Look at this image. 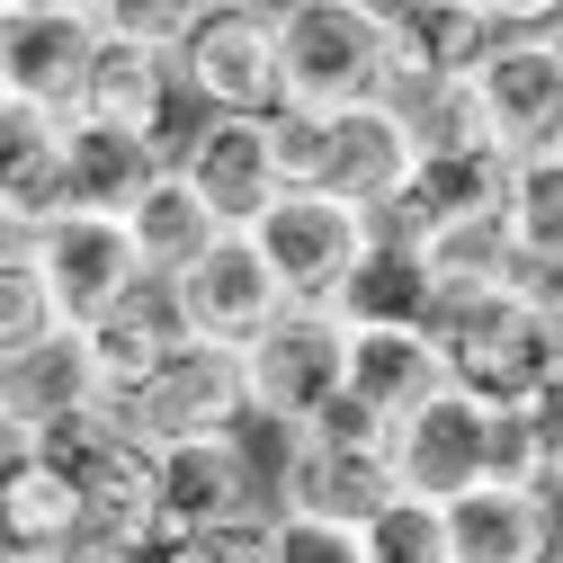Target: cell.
<instances>
[{"label": "cell", "mask_w": 563, "mask_h": 563, "mask_svg": "<svg viewBox=\"0 0 563 563\" xmlns=\"http://www.w3.org/2000/svg\"><path fill=\"white\" fill-rule=\"evenodd\" d=\"M394 474H402L411 501H439V510L465 501V492H483V483H528V492L545 483L519 402H483V394H456V385L439 402H420L394 430Z\"/></svg>", "instance_id": "6da1fadb"}, {"label": "cell", "mask_w": 563, "mask_h": 563, "mask_svg": "<svg viewBox=\"0 0 563 563\" xmlns=\"http://www.w3.org/2000/svg\"><path fill=\"white\" fill-rule=\"evenodd\" d=\"M439 349H448V385L483 402H528L563 367V313H545L528 287H474L439 305Z\"/></svg>", "instance_id": "7a4b0ae2"}, {"label": "cell", "mask_w": 563, "mask_h": 563, "mask_svg": "<svg viewBox=\"0 0 563 563\" xmlns=\"http://www.w3.org/2000/svg\"><path fill=\"white\" fill-rule=\"evenodd\" d=\"M277 63H287V108L349 117L394 90V19L349 10V0H287L277 10Z\"/></svg>", "instance_id": "3957f363"}, {"label": "cell", "mask_w": 563, "mask_h": 563, "mask_svg": "<svg viewBox=\"0 0 563 563\" xmlns=\"http://www.w3.org/2000/svg\"><path fill=\"white\" fill-rule=\"evenodd\" d=\"M170 54H179V81H188L197 117H277L287 108V63H277L268 0H206Z\"/></svg>", "instance_id": "277c9868"}, {"label": "cell", "mask_w": 563, "mask_h": 563, "mask_svg": "<svg viewBox=\"0 0 563 563\" xmlns=\"http://www.w3.org/2000/svg\"><path fill=\"white\" fill-rule=\"evenodd\" d=\"M81 411H108V367L81 322H54L27 349H0V465L36 456L45 430H63Z\"/></svg>", "instance_id": "5b68a950"}, {"label": "cell", "mask_w": 563, "mask_h": 563, "mask_svg": "<svg viewBox=\"0 0 563 563\" xmlns=\"http://www.w3.org/2000/svg\"><path fill=\"white\" fill-rule=\"evenodd\" d=\"M117 420H125L134 439H153V448L251 439V420H260V402H251V358L224 349V340H188L134 402H117Z\"/></svg>", "instance_id": "8992f818"}, {"label": "cell", "mask_w": 563, "mask_h": 563, "mask_svg": "<svg viewBox=\"0 0 563 563\" xmlns=\"http://www.w3.org/2000/svg\"><path fill=\"white\" fill-rule=\"evenodd\" d=\"M251 242L268 251V268L287 277L296 305H340L349 277L367 268V251H376L385 233H376L367 206H349V197H331V188H287V197L251 224Z\"/></svg>", "instance_id": "52a82bcc"}, {"label": "cell", "mask_w": 563, "mask_h": 563, "mask_svg": "<svg viewBox=\"0 0 563 563\" xmlns=\"http://www.w3.org/2000/svg\"><path fill=\"white\" fill-rule=\"evenodd\" d=\"M242 358H251L260 420H268V430H287V439H305L313 420L349 394V322L331 305H296L287 322H268Z\"/></svg>", "instance_id": "ba28073f"}, {"label": "cell", "mask_w": 563, "mask_h": 563, "mask_svg": "<svg viewBox=\"0 0 563 563\" xmlns=\"http://www.w3.org/2000/svg\"><path fill=\"white\" fill-rule=\"evenodd\" d=\"M268 492H277V519H322V528H376L394 501H402V474H394V448H349V439H287V456L268 465Z\"/></svg>", "instance_id": "9c48e42d"}, {"label": "cell", "mask_w": 563, "mask_h": 563, "mask_svg": "<svg viewBox=\"0 0 563 563\" xmlns=\"http://www.w3.org/2000/svg\"><path fill=\"white\" fill-rule=\"evenodd\" d=\"M277 519V492L251 439H188L162 448V537H242Z\"/></svg>", "instance_id": "30bf717a"}, {"label": "cell", "mask_w": 563, "mask_h": 563, "mask_svg": "<svg viewBox=\"0 0 563 563\" xmlns=\"http://www.w3.org/2000/svg\"><path fill=\"white\" fill-rule=\"evenodd\" d=\"M179 305H188V331L197 340H224V349H251L268 322H287L296 313V296H287V277L268 268V251L251 242V233H216L179 277Z\"/></svg>", "instance_id": "8fae6325"}, {"label": "cell", "mask_w": 563, "mask_h": 563, "mask_svg": "<svg viewBox=\"0 0 563 563\" xmlns=\"http://www.w3.org/2000/svg\"><path fill=\"white\" fill-rule=\"evenodd\" d=\"M188 188L216 206L224 233H251L277 197H287V162H277V117H197L179 144Z\"/></svg>", "instance_id": "7c38bea8"}, {"label": "cell", "mask_w": 563, "mask_h": 563, "mask_svg": "<svg viewBox=\"0 0 563 563\" xmlns=\"http://www.w3.org/2000/svg\"><path fill=\"white\" fill-rule=\"evenodd\" d=\"M108 27L99 19H45V10H0V108L36 117H81L90 63Z\"/></svg>", "instance_id": "4fadbf2b"}, {"label": "cell", "mask_w": 563, "mask_h": 563, "mask_svg": "<svg viewBox=\"0 0 563 563\" xmlns=\"http://www.w3.org/2000/svg\"><path fill=\"white\" fill-rule=\"evenodd\" d=\"M474 90H483V117H492V134H501L510 162L563 153V45H554V27L501 36L492 63L474 73Z\"/></svg>", "instance_id": "5bb4252c"}, {"label": "cell", "mask_w": 563, "mask_h": 563, "mask_svg": "<svg viewBox=\"0 0 563 563\" xmlns=\"http://www.w3.org/2000/svg\"><path fill=\"white\" fill-rule=\"evenodd\" d=\"M36 260H45V287H54V313L63 322H108L134 287H144V251H134V233L117 216H63L36 233Z\"/></svg>", "instance_id": "9a60e30c"}, {"label": "cell", "mask_w": 563, "mask_h": 563, "mask_svg": "<svg viewBox=\"0 0 563 563\" xmlns=\"http://www.w3.org/2000/svg\"><path fill=\"white\" fill-rule=\"evenodd\" d=\"M411 179H420V144H411V125L385 99L376 108H349V117H322V179L313 188L385 216V206H402Z\"/></svg>", "instance_id": "2e32d148"}, {"label": "cell", "mask_w": 563, "mask_h": 563, "mask_svg": "<svg viewBox=\"0 0 563 563\" xmlns=\"http://www.w3.org/2000/svg\"><path fill=\"white\" fill-rule=\"evenodd\" d=\"M563 554V510L554 483H483L448 501V563H554Z\"/></svg>", "instance_id": "e0dca14e"}, {"label": "cell", "mask_w": 563, "mask_h": 563, "mask_svg": "<svg viewBox=\"0 0 563 563\" xmlns=\"http://www.w3.org/2000/svg\"><path fill=\"white\" fill-rule=\"evenodd\" d=\"M63 153H73V216H134L179 162V144H153V134H125L99 117H63Z\"/></svg>", "instance_id": "ac0fdd59"}, {"label": "cell", "mask_w": 563, "mask_h": 563, "mask_svg": "<svg viewBox=\"0 0 563 563\" xmlns=\"http://www.w3.org/2000/svg\"><path fill=\"white\" fill-rule=\"evenodd\" d=\"M179 99H188V81H179V54H170V45H144V36H117V27H108V45H99V63H90V90H81V117H99V125H125V134H153V144H170Z\"/></svg>", "instance_id": "d6986e66"}, {"label": "cell", "mask_w": 563, "mask_h": 563, "mask_svg": "<svg viewBox=\"0 0 563 563\" xmlns=\"http://www.w3.org/2000/svg\"><path fill=\"white\" fill-rule=\"evenodd\" d=\"M73 216V153L63 117L0 108V233H45Z\"/></svg>", "instance_id": "ffe728a7"}, {"label": "cell", "mask_w": 563, "mask_h": 563, "mask_svg": "<svg viewBox=\"0 0 563 563\" xmlns=\"http://www.w3.org/2000/svg\"><path fill=\"white\" fill-rule=\"evenodd\" d=\"M90 340H99V367H108V402H134L197 331H188V305H179L170 277H144L108 322H90Z\"/></svg>", "instance_id": "44dd1931"}, {"label": "cell", "mask_w": 563, "mask_h": 563, "mask_svg": "<svg viewBox=\"0 0 563 563\" xmlns=\"http://www.w3.org/2000/svg\"><path fill=\"white\" fill-rule=\"evenodd\" d=\"M90 537V501L54 456L0 465V554H73Z\"/></svg>", "instance_id": "7402d4cb"}, {"label": "cell", "mask_w": 563, "mask_h": 563, "mask_svg": "<svg viewBox=\"0 0 563 563\" xmlns=\"http://www.w3.org/2000/svg\"><path fill=\"white\" fill-rule=\"evenodd\" d=\"M349 394H358L376 420H402L420 402L448 394V349L439 331H349Z\"/></svg>", "instance_id": "603a6c76"}, {"label": "cell", "mask_w": 563, "mask_h": 563, "mask_svg": "<svg viewBox=\"0 0 563 563\" xmlns=\"http://www.w3.org/2000/svg\"><path fill=\"white\" fill-rule=\"evenodd\" d=\"M501 36L510 27H492L474 0H420L394 19V81H474Z\"/></svg>", "instance_id": "cb8c5ba5"}, {"label": "cell", "mask_w": 563, "mask_h": 563, "mask_svg": "<svg viewBox=\"0 0 563 563\" xmlns=\"http://www.w3.org/2000/svg\"><path fill=\"white\" fill-rule=\"evenodd\" d=\"M439 277H430V260L420 251H402V242H376L367 251V268L349 277V296L331 305L349 331H430L439 322Z\"/></svg>", "instance_id": "d4e9b609"}, {"label": "cell", "mask_w": 563, "mask_h": 563, "mask_svg": "<svg viewBox=\"0 0 563 563\" xmlns=\"http://www.w3.org/2000/svg\"><path fill=\"white\" fill-rule=\"evenodd\" d=\"M385 108L411 125L420 162H474V153H501V134H492L474 81H394Z\"/></svg>", "instance_id": "484cf974"}, {"label": "cell", "mask_w": 563, "mask_h": 563, "mask_svg": "<svg viewBox=\"0 0 563 563\" xmlns=\"http://www.w3.org/2000/svg\"><path fill=\"white\" fill-rule=\"evenodd\" d=\"M125 233H134V251H144V268H153V277H179V268H188L206 242H216L224 224H216V206L188 188V170L170 162V179H162L144 206H134V216H125Z\"/></svg>", "instance_id": "4316f807"}, {"label": "cell", "mask_w": 563, "mask_h": 563, "mask_svg": "<svg viewBox=\"0 0 563 563\" xmlns=\"http://www.w3.org/2000/svg\"><path fill=\"white\" fill-rule=\"evenodd\" d=\"M63 313H54V287H45V260H36V233H0V349H27L45 340Z\"/></svg>", "instance_id": "83f0119b"}, {"label": "cell", "mask_w": 563, "mask_h": 563, "mask_svg": "<svg viewBox=\"0 0 563 563\" xmlns=\"http://www.w3.org/2000/svg\"><path fill=\"white\" fill-rule=\"evenodd\" d=\"M510 233H519V260H563V153H537L510 170Z\"/></svg>", "instance_id": "f1b7e54d"}, {"label": "cell", "mask_w": 563, "mask_h": 563, "mask_svg": "<svg viewBox=\"0 0 563 563\" xmlns=\"http://www.w3.org/2000/svg\"><path fill=\"white\" fill-rule=\"evenodd\" d=\"M367 563H448V510L402 492V501L367 528Z\"/></svg>", "instance_id": "f546056e"}, {"label": "cell", "mask_w": 563, "mask_h": 563, "mask_svg": "<svg viewBox=\"0 0 563 563\" xmlns=\"http://www.w3.org/2000/svg\"><path fill=\"white\" fill-rule=\"evenodd\" d=\"M268 563H367V537L322 519H268Z\"/></svg>", "instance_id": "4dcf8cb0"}, {"label": "cell", "mask_w": 563, "mask_h": 563, "mask_svg": "<svg viewBox=\"0 0 563 563\" xmlns=\"http://www.w3.org/2000/svg\"><path fill=\"white\" fill-rule=\"evenodd\" d=\"M197 10H206V0H108V19H99V27H117V36H144V45H179Z\"/></svg>", "instance_id": "1f68e13d"}, {"label": "cell", "mask_w": 563, "mask_h": 563, "mask_svg": "<svg viewBox=\"0 0 563 563\" xmlns=\"http://www.w3.org/2000/svg\"><path fill=\"white\" fill-rule=\"evenodd\" d=\"M519 420H528V439H537V465H545V483H563V367L519 402Z\"/></svg>", "instance_id": "d6a6232c"}, {"label": "cell", "mask_w": 563, "mask_h": 563, "mask_svg": "<svg viewBox=\"0 0 563 563\" xmlns=\"http://www.w3.org/2000/svg\"><path fill=\"white\" fill-rule=\"evenodd\" d=\"M474 10H483L492 27H510V36H528V27H563V0H474Z\"/></svg>", "instance_id": "836d02e7"}, {"label": "cell", "mask_w": 563, "mask_h": 563, "mask_svg": "<svg viewBox=\"0 0 563 563\" xmlns=\"http://www.w3.org/2000/svg\"><path fill=\"white\" fill-rule=\"evenodd\" d=\"M0 10H45V19H108V0H0Z\"/></svg>", "instance_id": "e575fe53"}, {"label": "cell", "mask_w": 563, "mask_h": 563, "mask_svg": "<svg viewBox=\"0 0 563 563\" xmlns=\"http://www.w3.org/2000/svg\"><path fill=\"white\" fill-rule=\"evenodd\" d=\"M349 10H376V19H402V10H420V0H349Z\"/></svg>", "instance_id": "d590c367"}, {"label": "cell", "mask_w": 563, "mask_h": 563, "mask_svg": "<svg viewBox=\"0 0 563 563\" xmlns=\"http://www.w3.org/2000/svg\"><path fill=\"white\" fill-rule=\"evenodd\" d=\"M554 45H563V27H554Z\"/></svg>", "instance_id": "8d00e7d4"}, {"label": "cell", "mask_w": 563, "mask_h": 563, "mask_svg": "<svg viewBox=\"0 0 563 563\" xmlns=\"http://www.w3.org/2000/svg\"><path fill=\"white\" fill-rule=\"evenodd\" d=\"M260 563H268V554H260Z\"/></svg>", "instance_id": "74e56055"}, {"label": "cell", "mask_w": 563, "mask_h": 563, "mask_svg": "<svg viewBox=\"0 0 563 563\" xmlns=\"http://www.w3.org/2000/svg\"><path fill=\"white\" fill-rule=\"evenodd\" d=\"M554 563H563V554H554Z\"/></svg>", "instance_id": "f35d334b"}]
</instances>
